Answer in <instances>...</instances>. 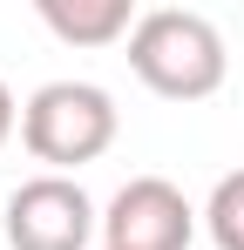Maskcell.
I'll use <instances>...</instances> for the list:
<instances>
[{
    "instance_id": "1",
    "label": "cell",
    "mask_w": 244,
    "mask_h": 250,
    "mask_svg": "<svg viewBox=\"0 0 244 250\" xmlns=\"http://www.w3.org/2000/svg\"><path fill=\"white\" fill-rule=\"evenodd\" d=\"M129 68L163 102H203L224 88L231 54H224L217 21H203L197 7H149L129 34Z\"/></svg>"
},
{
    "instance_id": "2",
    "label": "cell",
    "mask_w": 244,
    "mask_h": 250,
    "mask_svg": "<svg viewBox=\"0 0 244 250\" xmlns=\"http://www.w3.org/2000/svg\"><path fill=\"white\" fill-rule=\"evenodd\" d=\"M116 128H122L116 95L95 82H41L21 108V142L34 163H48V176H68V169L109 156Z\"/></svg>"
},
{
    "instance_id": "3",
    "label": "cell",
    "mask_w": 244,
    "mask_h": 250,
    "mask_svg": "<svg viewBox=\"0 0 244 250\" xmlns=\"http://www.w3.org/2000/svg\"><path fill=\"white\" fill-rule=\"evenodd\" d=\"M102 216L75 176H27L7 196V250H88Z\"/></svg>"
},
{
    "instance_id": "4",
    "label": "cell",
    "mask_w": 244,
    "mask_h": 250,
    "mask_svg": "<svg viewBox=\"0 0 244 250\" xmlns=\"http://www.w3.org/2000/svg\"><path fill=\"white\" fill-rule=\"evenodd\" d=\"M197 209L170 176H129L102 209V250H190Z\"/></svg>"
},
{
    "instance_id": "5",
    "label": "cell",
    "mask_w": 244,
    "mask_h": 250,
    "mask_svg": "<svg viewBox=\"0 0 244 250\" xmlns=\"http://www.w3.org/2000/svg\"><path fill=\"white\" fill-rule=\"evenodd\" d=\"M136 7L129 0H41V27L68 47H109L122 34H136Z\"/></svg>"
},
{
    "instance_id": "6",
    "label": "cell",
    "mask_w": 244,
    "mask_h": 250,
    "mask_svg": "<svg viewBox=\"0 0 244 250\" xmlns=\"http://www.w3.org/2000/svg\"><path fill=\"white\" fill-rule=\"evenodd\" d=\"M203 230H210L217 250H244V169L217 176V189L203 203Z\"/></svg>"
},
{
    "instance_id": "7",
    "label": "cell",
    "mask_w": 244,
    "mask_h": 250,
    "mask_svg": "<svg viewBox=\"0 0 244 250\" xmlns=\"http://www.w3.org/2000/svg\"><path fill=\"white\" fill-rule=\"evenodd\" d=\"M21 128V108H14V95H7V82H0V149H7V135Z\"/></svg>"
}]
</instances>
